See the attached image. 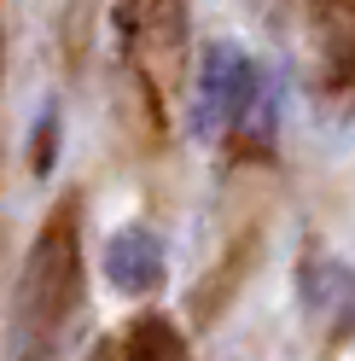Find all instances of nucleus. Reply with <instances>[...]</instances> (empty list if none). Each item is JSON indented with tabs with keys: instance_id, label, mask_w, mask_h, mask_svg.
Listing matches in <instances>:
<instances>
[{
	"instance_id": "f257e3e1",
	"label": "nucleus",
	"mask_w": 355,
	"mask_h": 361,
	"mask_svg": "<svg viewBox=\"0 0 355 361\" xmlns=\"http://www.w3.org/2000/svg\"><path fill=\"white\" fill-rule=\"evenodd\" d=\"M76 216L58 210L47 228H41L30 268L18 280V309H12V361H47L64 321L76 309Z\"/></svg>"
},
{
	"instance_id": "f03ea898",
	"label": "nucleus",
	"mask_w": 355,
	"mask_h": 361,
	"mask_svg": "<svg viewBox=\"0 0 355 361\" xmlns=\"http://www.w3.org/2000/svg\"><path fill=\"white\" fill-rule=\"evenodd\" d=\"M268 105V76L251 53L233 41H210L198 59V94H192V134L198 140H221V134L245 128Z\"/></svg>"
},
{
	"instance_id": "7ed1b4c3",
	"label": "nucleus",
	"mask_w": 355,
	"mask_h": 361,
	"mask_svg": "<svg viewBox=\"0 0 355 361\" xmlns=\"http://www.w3.org/2000/svg\"><path fill=\"white\" fill-rule=\"evenodd\" d=\"M163 239L151 233V228H117L105 245V280L123 291V298H151V291L163 286Z\"/></svg>"
},
{
	"instance_id": "20e7f679",
	"label": "nucleus",
	"mask_w": 355,
	"mask_h": 361,
	"mask_svg": "<svg viewBox=\"0 0 355 361\" xmlns=\"http://www.w3.org/2000/svg\"><path fill=\"white\" fill-rule=\"evenodd\" d=\"M123 361H192V350H187V338L175 332L163 314H146V321L128 332Z\"/></svg>"
},
{
	"instance_id": "39448f33",
	"label": "nucleus",
	"mask_w": 355,
	"mask_h": 361,
	"mask_svg": "<svg viewBox=\"0 0 355 361\" xmlns=\"http://www.w3.org/2000/svg\"><path fill=\"white\" fill-rule=\"evenodd\" d=\"M87 361H111V355H87Z\"/></svg>"
}]
</instances>
